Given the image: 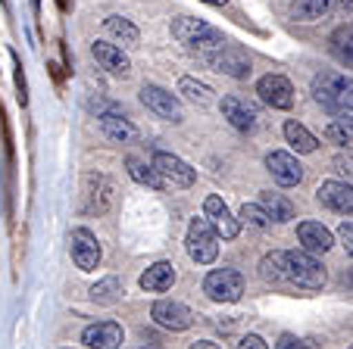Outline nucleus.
Listing matches in <instances>:
<instances>
[{
  "instance_id": "obj_7",
  "label": "nucleus",
  "mask_w": 353,
  "mask_h": 349,
  "mask_svg": "<svg viewBox=\"0 0 353 349\" xmlns=\"http://www.w3.org/2000/svg\"><path fill=\"white\" fill-rule=\"evenodd\" d=\"M219 109H222V119H225L232 128H238V131L254 134L256 128H260V112H256V106L247 103V100L222 97L219 100Z\"/></svg>"
},
{
  "instance_id": "obj_14",
  "label": "nucleus",
  "mask_w": 353,
  "mask_h": 349,
  "mask_svg": "<svg viewBox=\"0 0 353 349\" xmlns=\"http://www.w3.org/2000/svg\"><path fill=\"white\" fill-rule=\"evenodd\" d=\"M316 200H319L325 209L338 212V215H350L353 212V184H347V181H322L319 191H316Z\"/></svg>"
},
{
  "instance_id": "obj_22",
  "label": "nucleus",
  "mask_w": 353,
  "mask_h": 349,
  "mask_svg": "<svg viewBox=\"0 0 353 349\" xmlns=\"http://www.w3.org/2000/svg\"><path fill=\"white\" fill-rule=\"evenodd\" d=\"M207 28L210 25L203 19H194V16H179V19H172V38L179 41L181 47H191L200 34L207 32Z\"/></svg>"
},
{
  "instance_id": "obj_40",
  "label": "nucleus",
  "mask_w": 353,
  "mask_h": 349,
  "mask_svg": "<svg viewBox=\"0 0 353 349\" xmlns=\"http://www.w3.org/2000/svg\"><path fill=\"white\" fill-rule=\"evenodd\" d=\"M60 7H63V10H66V7H69V0H60Z\"/></svg>"
},
{
  "instance_id": "obj_6",
  "label": "nucleus",
  "mask_w": 353,
  "mask_h": 349,
  "mask_svg": "<svg viewBox=\"0 0 353 349\" xmlns=\"http://www.w3.org/2000/svg\"><path fill=\"white\" fill-rule=\"evenodd\" d=\"M207 63L216 69V72L228 75V78H238V81L250 78V72H254V63H250V56H247L241 47H234V44H225L219 53H213Z\"/></svg>"
},
{
  "instance_id": "obj_27",
  "label": "nucleus",
  "mask_w": 353,
  "mask_h": 349,
  "mask_svg": "<svg viewBox=\"0 0 353 349\" xmlns=\"http://www.w3.org/2000/svg\"><path fill=\"white\" fill-rule=\"evenodd\" d=\"M128 175H132L138 184H144V187H154V191H163L166 187V181L157 175V169L154 165H147V162H141V159H128Z\"/></svg>"
},
{
  "instance_id": "obj_39",
  "label": "nucleus",
  "mask_w": 353,
  "mask_h": 349,
  "mask_svg": "<svg viewBox=\"0 0 353 349\" xmlns=\"http://www.w3.org/2000/svg\"><path fill=\"white\" fill-rule=\"evenodd\" d=\"M203 3H210V7H225L228 0H203Z\"/></svg>"
},
{
  "instance_id": "obj_11",
  "label": "nucleus",
  "mask_w": 353,
  "mask_h": 349,
  "mask_svg": "<svg viewBox=\"0 0 353 349\" xmlns=\"http://www.w3.org/2000/svg\"><path fill=\"white\" fill-rule=\"evenodd\" d=\"M150 318L166 330H188L194 324V312L179 299H157L154 309H150Z\"/></svg>"
},
{
  "instance_id": "obj_18",
  "label": "nucleus",
  "mask_w": 353,
  "mask_h": 349,
  "mask_svg": "<svg viewBox=\"0 0 353 349\" xmlns=\"http://www.w3.org/2000/svg\"><path fill=\"white\" fill-rule=\"evenodd\" d=\"M91 53H94V60L107 69L110 75H128V72H132V63H128V56L116 44H107V41H94Z\"/></svg>"
},
{
  "instance_id": "obj_29",
  "label": "nucleus",
  "mask_w": 353,
  "mask_h": 349,
  "mask_svg": "<svg viewBox=\"0 0 353 349\" xmlns=\"http://www.w3.org/2000/svg\"><path fill=\"white\" fill-rule=\"evenodd\" d=\"M260 277L266 284L285 281V253H266V256L260 259Z\"/></svg>"
},
{
  "instance_id": "obj_5",
  "label": "nucleus",
  "mask_w": 353,
  "mask_h": 349,
  "mask_svg": "<svg viewBox=\"0 0 353 349\" xmlns=\"http://www.w3.org/2000/svg\"><path fill=\"white\" fill-rule=\"evenodd\" d=\"M157 169V175H160L166 184L172 187H191L194 181H197V169H191V165L185 162V159H179L175 153H154V162H150Z\"/></svg>"
},
{
  "instance_id": "obj_36",
  "label": "nucleus",
  "mask_w": 353,
  "mask_h": 349,
  "mask_svg": "<svg viewBox=\"0 0 353 349\" xmlns=\"http://www.w3.org/2000/svg\"><path fill=\"white\" fill-rule=\"evenodd\" d=\"M238 346H241V349H266L269 343L263 340L260 334H247V337H241V343H238Z\"/></svg>"
},
{
  "instance_id": "obj_9",
  "label": "nucleus",
  "mask_w": 353,
  "mask_h": 349,
  "mask_svg": "<svg viewBox=\"0 0 353 349\" xmlns=\"http://www.w3.org/2000/svg\"><path fill=\"white\" fill-rule=\"evenodd\" d=\"M141 103H144L150 112H157L160 119H166V122H181L185 119V116H181L179 97L169 94L166 87H160V85H144L141 87Z\"/></svg>"
},
{
  "instance_id": "obj_23",
  "label": "nucleus",
  "mask_w": 353,
  "mask_h": 349,
  "mask_svg": "<svg viewBox=\"0 0 353 349\" xmlns=\"http://www.w3.org/2000/svg\"><path fill=\"white\" fill-rule=\"evenodd\" d=\"M103 28H107L110 38H116L119 44H125V47H138V41H141L138 25L128 22V19H122V16H110V19L103 22Z\"/></svg>"
},
{
  "instance_id": "obj_37",
  "label": "nucleus",
  "mask_w": 353,
  "mask_h": 349,
  "mask_svg": "<svg viewBox=\"0 0 353 349\" xmlns=\"http://www.w3.org/2000/svg\"><path fill=\"white\" fill-rule=\"evenodd\" d=\"M332 165H334V171H341V175H353V162H347L344 156H334Z\"/></svg>"
},
{
  "instance_id": "obj_4",
  "label": "nucleus",
  "mask_w": 353,
  "mask_h": 349,
  "mask_svg": "<svg viewBox=\"0 0 353 349\" xmlns=\"http://www.w3.org/2000/svg\"><path fill=\"white\" fill-rule=\"evenodd\" d=\"M203 293L213 303H238L244 297V275L238 268H216L203 277Z\"/></svg>"
},
{
  "instance_id": "obj_34",
  "label": "nucleus",
  "mask_w": 353,
  "mask_h": 349,
  "mask_svg": "<svg viewBox=\"0 0 353 349\" xmlns=\"http://www.w3.org/2000/svg\"><path fill=\"white\" fill-rule=\"evenodd\" d=\"M338 237H341V244H344V250L353 256V222H341Z\"/></svg>"
},
{
  "instance_id": "obj_20",
  "label": "nucleus",
  "mask_w": 353,
  "mask_h": 349,
  "mask_svg": "<svg viewBox=\"0 0 353 349\" xmlns=\"http://www.w3.org/2000/svg\"><path fill=\"white\" fill-rule=\"evenodd\" d=\"M85 200H88V212H107L113 203V184L103 175H91L85 181Z\"/></svg>"
},
{
  "instance_id": "obj_19",
  "label": "nucleus",
  "mask_w": 353,
  "mask_h": 349,
  "mask_svg": "<svg viewBox=\"0 0 353 349\" xmlns=\"http://www.w3.org/2000/svg\"><path fill=\"white\" fill-rule=\"evenodd\" d=\"M97 119H100V131L107 134L113 144H132V140L138 138V128H134L125 116H119V112H103Z\"/></svg>"
},
{
  "instance_id": "obj_33",
  "label": "nucleus",
  "mask_w": 353,
  "mask_h": 349,
  "mask_svg": "<svg viewBox=\"0 0 353 349\" xmlns=\"http://www.w3.org/2000/svg\"><path fill=\"white\" fill-rule=\"evenodd\" d=\"M241 222L244 224H250V228H269L272 224V218L266 215V209H263L260 203H244L241 206Z\"/></svg>"
},
{
  "instance_id": "obj_3",
  "label": "nucleus",
  "mask_w": 353,
  "mask_h": 349,
  "mask_svg": "<svg viewBox=\"0 0 353 349\" xmlns=\"http://www.w3.org/2000/svg\"><path fill=\"white\" fill-rule=\"evenodd\" d=\"M185 246H188V256L197 265H213L216 256H219V234L213 231V224L207 218H194L188 224Z\"/></svg>"
},
{
  "instance_id": "obj_15",
  "label": "nucleus",
  "mask_w": 353,
  "mask_h": 349,
  "mask_svg": "<svg viewBox=\"0 0 353 349\" xmlns=\"http://www.w3.org/2000/svg\"><path fill=\"white\" fill-rule=\"evenodd\" d=\"M203 212H207V222L213 224V231L219 234L222 240H234V237H238L241 222L232 215V209L222 203V197H207V203H203Z\"/></svg>"
},
{
  "instance_id": "obj_12",
  "label": "nucleus",
  "mask_w": 353,
  "mask_h": 349,
  "mask_svg": "<svg viewBox=\"0 0 353 349\" xmlns=\"http://www.w3.org/2000/svg\"><path fill=\"white\" fill-rule=\"evenodd\" d=\"M266 169H269V175H272L281 187H297L300 181H303V165L297 162V156H291V153H285V150H272V153H269V156H266Z\"/></svg>"
},
{
  "instance_id": "obj_21",
  "label": "nucleus",
  "mask_w": 353,
  "mask_h": 349,
  "mask_svg": "<svg viewBox=\"0 0 353 349\" xmlns=\"http://www.w3.org/2000/svg\"><path fill=\"white\" fill-rule=\"evenodd\" d=\"M138 284H141V290H147V293H166V290L175 284V265L172 262H154L144 275H141Z\"/></svg>"
},
{
  "instance_id": "obj_17",
  "label": "nucleus",
  "mask_w": 353,
  "mask_h": 349,
  "mask_svg": "<svg viewBox=\"0 0 353 349\" xmlns=\"http://www.w3.org/2000/svg\"><path fill=\"white\" fill-rule=\"evenodd\" d=\"M297 240L307 253H328L332 244H334L332 231H328L322 222H300L297 224Z\"/></svg>"
},
{
  "instance_id": "obj_26",
  "label": "nucleus",
  "mask_w": 353,
  "mask_h": 349,
  "mask_svg": "<svg viewBox=\"0 0 353 349\" xmlns=\"http://www.w3.org/2000/svg\"><path fill=\"white\" fill-rule=\"evenodd\" d=\"M225 44H228V41L222 38V32H216V28L210 25L207 32L200 34V38L194 41L191 47H188V50H191V53H197V56H203V60H210V56H213V53H219Z\"/></svg>"
},
{
  "instance_id": "obj_30",
  "label": "nucleus",
  "mask_w": 353,
  "mask_h": 349,
  "mask_svg": "<svg viewBox=\"0 0 353 349\" xmlns=\"http://www.w3.org/2000/svg\"><path fill=\"white\" fill-rule=\"evenodd\" d=\"M332 50L338 53V60L353 66V25H341L332 34Z\"/></svg>"
},
{
  "instance_id": "obj_32",
  "label": "nucleus",
  "mask_w": 353,
  "mask_h": 349,
  "mask_svg": "<svg viewBox=\"0 0 353 349\" xmlns=\"http://www.w3.org/2000/svg\"><path fill=\"white\" fill-rule=\"evenodd\" d=\"M119 293H122V287H119V281L116 277H107V281H100V284H94L91 287V299L94 303H116L119 299Z\"/></svg>"
},
{
  "instance_id": "obj_31",
  "label": "nucleus",
  "mask_w": 353,
  "mask_h": 349,
  "mask_svg": "<svg viewBox=\"0 0 353 349\" xmlns=\"http://www.w3.org/2000/svg\"><path fill=\"white\" fill-rule=\"evenodd\" d=\"M325 138L332 140V144L344 147V150L353 153V122L341 119V122H332V125L325 128Z\"/></svg>"
},
{
  "instance_id": "obj_38",
  "label": "nucleus",
  "mask_w": 353,
  "mask_h": 349,
  "mask_svg": "<svg viewBox=\"0 0 353 349\" xmlns=\"http://www.w3.org/2000/svg\"><path fill=\"white\" fill-rule=\"evenodd\" d=\"M210 346H216V343L213 340H197L194 343V349H210Z\"/></svg>"
},
{
  "instance_id": "obj_8",
  "label": "nucleus",
  "mask_w": 353,
  "mask_h": 349,
  "mask_svg": "<svg viewBox=\"0 0 353 349\" xmlns=\"http://www.w3.org/2000/svg\"><path fill=\"white\" fill-rule=\"evenodd\" d=\"M353 0H291V16L297 22H319L332 13H350Z\"/></svg>"
},
{
  "instance_id": "obj_28",
  "label": "nucleus",
  "mask_w": 353,
  "mask_h": 349,
  "mask_svg": "<svg viewBox=\"0 0 353 349\" xmlns=\"http://www.w3.org/2000/svg\"><path fill=\"white\" fill-rule=\"evenodd\" d=\"M179 94L188 100V103H194V106L213 103V87L200 85V81H194V78H181L179 81Z\"/></svg>"
},
{
  "instance_id": "obj_2",
  "label": "nucleus",
  "mask_w": 353,
  "mask_h": 349,
  "mask_svg": "<svg viewBox=\"0 0 353 349\" xmlns=\"http://www.w3.org/2000/svg\"><path fill=\"white\" fill-rule=\"evenodd\" d=\"M285 281L297 284L300 290H322L328 275L322 268V262L316 259V253H307L300 246V250L285 253Z\"/></svg>"
},
{
  "instance_id": "obj_1",
  "label": "nucleus",
  "mask_w": 353,
  "mask_h": 349,
  "mask_svg": "<svg viewBox=\"0 0 353 349\" xmlns=\"http://www.w3.org/2000/svg\"><path fill=\"white\" fill-rule=\"evenodd\" d=\"M313 97L322 109L334 112V116H350L353 112V78L341 72H319L313 78Z\"/></svg>"
},
{
  "instance_id": "obj_10",
  "label": "nucleus",
  "mask_w": 353,
  "mask_h": 349,
  "mask_svg": "<svg viewBox=\"0 0 353 349\" xmlns=\"http://www.w3.org/2000/svg\"><path fill=\"white\" fill-rule=\"evenodd\" d=\"M256 94H260V100L266 106H272V109H291L294 106V85L285 78V75H263L260 81H256Z\"/></svg>"
},
{
  "instance_id": "obj_35",
  "label": "nucleus",
  "mask_w": 353,
  "mask_h": 349,
  "mask_svg": "<svg viewBox=\"0 0 353 349\" xmlns=\"http://www.w3.org/2000/svg\"><path fill=\"white\" fill-rule=\"evenodd\" d=\"M275 346H279V349H294V346H297V349H307V346H313V343H303L300 337H294V334H281Z\"/></svg>"
},
{
  "instance_id": "obj_25",
  "label": "nucleus",
  "mask_w": 353,
  "mask_h": 349,
  "mask_svg": "<svg viewBox=\"0 0 353 349\" xmlns=\"http://www.w3.org/2000/svg\"><path fill=\"white\" fill-rule=\"evenodd\" d=\"M281 131H285V140H288V144H291L297 153H316V147H319L316 134H310L307 128L300 125V122H294V119L285 122V128H281Z\"/></svg>"
},
{
  "instance_id": "obj_24",
  "label": "nucleus",
  "mask_w": 353,
  "mask_h": 349,
  "mask_svg": "<svg viewBox=\"0 0 353 349\" xmlns=\"http://www.w3.org/2000/svg\"><path fill=\"white\" fill-rule=\"evenodd\" d=\"M260 206L266 209V215L272 218V222H291L294 218V203L288 197H281V193H272V191H266L260 197Z\"/></svg>"
},
{
  "instance_id": "obj_16",
  "label": "nucleus",
  "mask_w": 353,
  "mask_h": 349,
  "mask_svg": "<svg viewBox=\"0 0 353 349\" xmlns=\"http://www.w3.org/2000/svg\"><path fill=\"white\" fill-rule=\"evenodd\" d=\"M122 340H125V334L116 321H97L81 330V346L88 349H116L122 346Z\"/></svg>"
},
{
  "instance_id": "obj_13",
  "label": "nucleus",
  "mask_w": 353,
  "mask_h": 349,
  "mask_svg": "<svg viewBox=\"0 0 353 349\" xmlns=\"http://www.w3.org/2000/svg\"><path fill=\"white\" fill-rule=\"evenodd\" d=\"M69 246H72V262L81 271H94L100 265V244L88 228H75L72 237H69Z\"/></svg>"
}]
</instances>
